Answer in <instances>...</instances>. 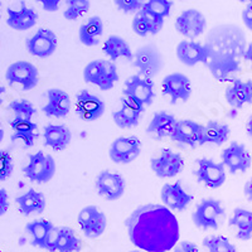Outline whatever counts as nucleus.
<instances>
[{
	"mask_svg": "<svg viewBox=\"0 0 252 252\" xmlns=\"http://www.w3.org/2000/svg\"><path fill=\"white\" fill-rule=\"evenodd\" d=\"M129 240L145 252H168L179 242V222L163 204H144L125 220Z\"/></svg>",
	"mask_w": 252,
	"mask_h": 252,
	"instance_id": "1",
	"label": "nucleus"
},
{
	"mask_svg": "<svg viewBox=\"0 0 252 252\" xmlns=\"http://www.w3.org/2000/svg\"><path fill=\"white\" fill-rule=\"evenodd\" d=\"M83 81L97 86L101 91H109L119 81L118 67L110 60H94L83 68Z\"/></svg>",
	"mask_w": 252,
	"mask_h": 252,
	"instance_id": "2",
	"label": "nucleus"
},
{
	"mask_svg": "<svg viewBox=\"0 0 252 252\" xmlns=\"http://www.w3.org/2000/svg\"><path fill=\"white\" fill-rule=\"evenodd\" d=\"M123 94L126 100L135 103L136 106L145 111L146 107H149L154 102V82L152 78L144 77L139 73L132 75L125 81Z\"/></svg>",
	"mask_w": 252,
	"mask_h": 252,
	"instance_id": "3",
	"label": "nucleus"
},
{
	"mask_svg": "<svg viewBox=\"0 0 252 252\" xmlns=\"http://www.w3.org/2000/svg\"><path fill=\"white\" fill-rule=\"evenodd\" d=\"M224 216L226 212L222 202L215 198H204L195 207L192 215V220L194 226L202 231L218 229Z\"/></svg>",
	"mask_w": 252,
	"mask_h": 252,
	"instance_id": "4",
	"label": "nucleus"
},
{
	"mask_svg": "<svg viewBox=\"0 0 252 252\" xmlns=\"http://www.w3.org/2000/svg\"><path fill=\"white\" fill-rule=\"evenodd\" d=\"M56 160L42 150L28 155V164L23 168V174L33 183H48L56 174Z\"/></svg>",
	"mask_w": 252,
	"mask_h": 252,
	"instance_id": "5",
	"label": "nucleus"
},
{
	"mask_svg": "<svg viewBox=\"0 0 252 252\" xmlns=\"http://www.w3.org/2000/svg\"><path fill=\"white\" fill-rule=\"evenodd\" d=\"M5 80L9 86H19L22 91H31L39 82V72L33 63L17 61L6 68Z\"/></svg>",
	"mask_w": 252,
	"mask_h": 252,
	"instance_id": "6",
	"label": "nucleus"
},
{
	"mask_svg": "<svg viewBox=\"0 0 252 252\" xmlns=\"http://www.w3.org/2000/svg\"><path fill=\"white\" fill-rule=\"evenodd\" d=\"M208 67L213 78L220 82H232L237 80V75L240 73V61L231 53H220L213 52L212 57L206 64Z\"/></svg>",
	"mask_w": 252,
	"mask_h": 252,
	"instance_id": "7",
	"label": "nucleus"
},
{
	"mask_svg": "<svg viewBox=\"0 0 252 252\" xmlns=\"http://www.w3.org/2000/svg\"><path fill=\"white\" fill-rule=\"evenodd\" d=\"M132 66L138 68L139 75L153 78L163 68V56L153 44L144 46L132 53Z\"/></svg>",
	"mask_w": 252,
	"mask_h": 252,
	"instance_id": "8",
	"label": "nucleus"
},
{
	"mask_svg": "<svg viewBox=\"0 0 252 252\" xmlns=\"http://www.w3.org/2000/svg\"><path fill=\"white\" fill-rule=\"evenodd\" d=\"M77 223L83 235L94 240L106 231L107 217L97 206H86L78 213Z\"/></svg>",
	"mask_w": 252,
	"mask_h": 252,
	"instance_id": "9",
	"label": "nucleus"
},
{
	"mask_svg": "<svg viewBox=\"0 0 252 252\" xmlns=\"http://www.w3.org/2000/svg\"><path fill=\"white\" fill-rule=\"evenodd\" d=\"M150 168L160 179H170L181 174L184 168V159L172 149H161L158 157L152 158Z\"/></svg>",
	"mask_w": 252,
	"mask_h": 252,
	"instance_id": "10",
	"label": "nucleus"
},
{
	"mask_svg": "<svg viewBox=\"0 0 252 252\" xmlns=\"http://www.w3.org/2000/svg\"><path fill=\"white\" fill-rule=\"evenodd\" d=\"M213 52L215 51L209 44L189 39L182 40L175 49L178 60L188 67H193L198 63L207 64L209 58L212 57Z\"/></svg>",
	"mask_w": 252,
	"mask_h": 252,
	"instance_id": "11",
	"label": "nucleus"
},
{
	"mask_svg": "<svg viewBox=\"0 0 252 252\" xmlns=\"http://www.w3.org/2000/svg\"><path fill=\"white\" fill-rule=\"evenodd\" d=\"M198 183H202L211 189H217L226 182V169L222 163H217L209 158H201L197 160L194 172Z\"/></svg>",
	"mask_w": 252,
	"mask_h": 252,
	"instance_id": "12",
	"label": "nucleus"
},
{
	"mask_svg": "<svg viewBox=\"0 0 252 252\" xmlns=\"http://www.w3.org/2000/svg\"><path fill=\"white\" fill-rule=\"evenodd\" d=\"M207 19L197 9H187L175 19V31L186 39L194 40L206 31Z\"/></svg>",
	"mask_w": 252,
	"mask_h": 252,
	"instance_id": "13",
	"label": "nucleus"
},
{
	"mask_svg": "<svg viewBox=\"0 0 252 252\" xmlns=\"http://www.w3.org/2000/svg\"><path fill=\"white\" fill-rule=\"evenodd\" d=\"M161 91L164 96H168L172 105L179 102H187L192 96V82L184 73L173 72L163 78Z\"/></svg>",
	"mask_w": 252,
	"mask_h": 252,
	"instance_id": "14",
	"label": "nucleus"
},
{
	"mask_svg": "<svg viewBox=\"0 0 252 252\" xmlns=\"http://www.w3.org/2000/svg\"><path fill=\"white\" fill-rule=\"evenodd\" d=\"M94 187H96V190L100 197L106 201L114 202L120 199L124 195L126 183L123 175L119 173L111 172V170H102L96 177Z\"/></svg>",
	"mask_w": 252,
	"mask_h": 252,
	"instance_id": "15",
	"label": "nucleus"
},
{
	"mask_svg": "<svg viewBox=\"0 0 252 252\" xmlns=\"http://www.w3.org/2000/svg\"><path fill=\"white\" fill-rule=\"evenodd\" d=\"M141 153V141L136 136H120L110 145L109 157L115 164H130Z\"/></svg>",
	"mask_w": 252,
	"mask_h": 252,
	"instance_id": "16",
	"label": "nucleus"
},
{
	"mask_svg": "<svg viewBox=\"0 0 252 252\" xmlns=\"http://www.w3.org/2000/svg\"><path fill=\"white\" fill-rule=\"evenodd\" d=\"M220 163L231 174H236L247 172L251 166L252 159L244 144L233 141L220 154Z\"/></svg>",
	"mask_w": 252,
	"mask_h": 252,
	"instance_id": "17",
	"label": "nucleus"
},
{
	"mask_svg": "<svg viewBox=\"0 0 252 252\" xmlns=\"http://www.w3.org/2000/svg\"><path fill=\"white\" fill-rule=\"evenodd\" d=\"M82 241L76 235L75 229L67 226L53 228L49 237L48 252H81Z\"/></svg>",
	"mask_w": 252,
	"mask_h": 252,
	"instance_id": "18",
	"label": "nucleus"
},
{
	"mask_svg": "<svg viewBox=\"0 0 252 252\" xmlns=\"http://www.w3.org/2000/svg\"><path fill=\"white\" fill-rule=\"evenodd\" d=\"M26 46L32 56L38 58H48L57 49V35L51 29L39 28L34 34L26 40Z\"/></svg>",
	"mask_w": 252,
	"mask_h": 252,
	"instance_id": "19",
	"label": "nucleus"
},
{
	"mask_svg": "<svg viewBox=\"0 0 252 252\" xmlns=\"http://www.w3.org/2000/svg\"><path fill=\"white\" fill-rule=\"evenodd\" d=\"M105 112V102L98 96L87 90H81L76 94V114L87 123H92L101 118Z\"/></svg>",
	"mask_w": 252,
	"mask_h": 252,
	"instance_id": "20",
	"label": "nucleus"
},
{
	"mask_svg": "<svg viewBox=\"0 0 252 252\" xmlns=\"http://www.w3.org/2000/svg\"><path fill=\"white\" fill-rule=\"evenodd\" d=\"M160 198L163 206L170 209L172 212H183L192 203L194 197L184 189L182 181H177L175 183L164 184L161 188Z\"/></svg>",
	"mask_w": 252,
	"mask_h": 252,
	"instance_id": "21",
	"label": "nucleus"
},
{
	"mask_svg": "<svg viewBox=\"0 0 252 252\" xmlns=\"http://www.w3.org/2000/svg\"><path fill=\"white\" fill-rule=\"evenodd\" d=\"M203 124L193 120H178L170 139L182 145L202 146V136H203Z\"/></svg>",
	"mask_w": 252,
	"mask_h": 252,
	"instance_id": "22",
	"label": "nucleus"
},
{
	"mask_svg": "<svg viewBox=\"0 0 252 252\" xmlns=\"http://www.w3.org/2000/svg\"><path fill=\"white\" fill-rule=\"evenodd\" d=\"M71 98L66 91L60 89H49L47 91V102L42 111L47 118H66L71 111Z\"/></svg>",
	"mask_w": 252,
	"mask_h": 252,
	"instance_id": "23",
	"label": "nucleus"
},
{
	"mask_svg": "<svg viewBox=\"0 0 252 252\" xmlns=\"http://www.w3.org/2000/svg\"><path fill=\"white\" fill-rule=\"evenodd\" d=\"M224 97L233 109H242L252 103V81H242L240 78L232 81L224 91Z\"/></svg>",
	"mask_w": 252,
	"mask_h": 252,
	"instance_id": "24",
	"label": "nucleus"
},
{
	"mask_svg": "<svg viewBox=\"0 0 252 252\" xmlns=\"http://www.w3.org/2000/svg\"><path fill=\"white\" fill-rule=\"evenodd\" d=\"M6 24L12 29L18 32H24L33 28L38 22V14L34 9L29 8L26 4L22 3L19 8L6 9Z\"/></svg>",
	"mask_w": 252,
	"mask_h": 252,
	"instance_id": "25",
	"label": "nucleus"
},
{
	"mask_svg": "<svg viewBox=\"0 0 252 252\" xmlns=\"http://www.w3.org/2000/svg\"><path fill=\"white\" fill-rule=\"evenodd\" d=\"M72 140V132L66 125L48 124L43 129L44 146H48L55 152H62L67 149Z\"/></svg>",
	"mask_w": 252,
	"mask_h": 252,
	"instance_id": "26",
	"label": "nucleus"
},
{
	"mask_svg": "<svg viewBox=\"0 0 252 252\" xmlns=\"http://www.w3.org/2000/svg\"><path fill=\"white\" fill-rule=\"evenodd\" d=\"M19 212L28 217L32 215H42L47 206L46 197L42 192H38L34 188L28 189L26 193L15 198Z\"/></svg>",
	"mask_w": 252,
	"mask_h": 252,
	"instance_id": "27",
	"label": "nucleus"
},
{
	"mask_svg": "<svg viewBox=\"0 0 252 252\" xmlns=\"http://www.w3.org/2000/svg\"><path fill=\"white\" fill-rule=\"evenodd\" d=\"M143 112V109L123 97L121 98L120 109L118 111L112 112V120H114L115 125L119 126L120 129H132V127L139 125Z\"/></svg>",
	"mask_w": 252,
	"mask_h": 252,
	"instance_id": "28",
	"label": "nucleus"
},
{
	"mask_svg": "<svg viewBox=\"0 0 252 252\" xmlns=\"http://www.w3.org/2000/svg\"><path fill=\"white\" fill-rule=\"evenodd\" d=\"M55 226L51 220L39 218L27 223L26 232L31 237V245L40 250H47L49 242V237Z\"/></svg>",
	"mask_w": 252,
	"mask_h": 252,
	"instance_id": "29",
	"label": "nucleus"
},
{
	"mask_svg": "<svg viewBox=\"0 0 252 252\" xmlns=\"http://www.w3.org/2000/svg\"><path fill=\"white\" fill-rule=\"evenodd\" d=\"M177 118L174 115L169 114L166 111L155 112L153 119L150 120L149 125L146 127V132L149 135H153L155 139H164L170 138L175 125H177Z\"/></svg>",
	"mask_w": 252,
	"mask_h": 252,
	"instance_id": "30",
	"label": "nucleus"
},
{
	"mask_svg": "<svg viewBox=\"0 0 252 252\" xmlns=\"http://www.w3.org/2000/svg\"><path fill=\"white\" fill-rule=\"evenodd\" d=\"M10 129L13 131L12 140L22 141L26 148H32L39 136L38 126L37 124L33 123V120L14 118L10 121Z\"/></svg>",
	"mask_w": 252,
	"mask_h": 252,
	"instance_id": "31",
	"label": "nucleus"
},
{
	"mask_svg": "<svg viewBox=\"0 0 252 252\" xmlns=\"http://www.w3.org/2000/svg\"><path fill=\"white\" fill-rule=\"evenodd\" d=\"M164 20L149 14V13L139 10L135 13V17L132 18L131 28L135 34L139 37H146V35H157L159 32L163 29Z\"/></svg>",
	"mask_w": 252,
	"mask_h": 252,
	"instance_id": "32",
	"label": "nucleus"
},
{
	"mask_svg": "<svg viewBox=\"0 0 252 252\" xmlns=\"http://www.w3.org/2000/svg\"><path fill=\"white\" fill-rule=\"evenodd\" d=\"M228 226L233 229L236 237L241 241L252 238V211L236 208L228 220Z\"/></svg>",
	"mask_w": 252,
	"mask_h": 252,
	"instance_id": "33",
	"label": "nucleus"
},
{
	"mask_svg": "<svg viewBox=\"0 0 252 252\" xmlns=\"http://www.w3.org/2000/svg\"><path fill=\"white\" fill-rule=\"evenodd\" d=\"M103 33V22L100 17L94 15L80 27L78 38L80 42L86 47H94L100 43Z\"/></svg>",
	"mask_w": 252,
	"mask_h": 252,
	"instance_id": "34",
	"label": "nucleus"
},
{
	"mask_svg": "<svg viewBox=\"0 0 252 252\" xmlns=\"http://www.w3.org/2000/svg\"><path fill=\"white\" fill-rule=\"evenodd\" d=\"M102 52L111 62H116L120 58L127 61L132 60V51L129 43L120 35H110L102 46Z\"/></svg>",
	"mask_w": 252,
	"mask_h": 252,
	"instance_id": "35",
	"label": "nucleus"
},
{
	"mask_svg": "<svg viewBox=\"0 0 252 252\" xmlns=\"http://www.w3.org/2000/svg\"><path fill=\"white\" fill-rule=\"evenodd\" d=\"M231 130L229 126L220 121L209 120L203 126V136H202V145L204 144H213V145H223L229 139Z\"/></svg>",
	"mask_w": 252,
	"mask_h": 252,
	"instance_id": "36",
	"label": "nucleus"
},
{
	"mask_svg": "<svg viewBox=\"0 0 252 252\" xmlns=\"http://www.w3.org/2000/svg\"><path fill=\"white\" fill-rule=\"evenodd\" d=\"M173 1L172 0H146L144 1V5L141 10L159 18V19L165 20L172 12Z\"/></svg>",
	"mask_w": 252,
	"mask_h": 252,
	"instance_id": "37",
	"label": "nucleus"
},
{
	"mask_svg": "<svg viewBox=\"0 0 252 252\" xmlns=\"http://www.w3.org/2000/svg\"><path fill=\"white\" fill-rule=\"evenodd\" d=\"M206 252H238L235 245L224 236H208L203 240Z\"/></svg>",
	"mask_w": 252,
	"mask_h": 252,
	"instance_id": "38",
	"label": "nucleus"
},
{
	"mask_svg": "<svg viewBox=\"0 0 252 252\" xmlns=\"http://www.w3.org/2000/svg\"><path fill=\"white\" fill-rule=\"evenodd\" d=\"M8 110L13 112L14 118L24 119V120H33L34 115L37 114V109L34 107V105L26 98L12 101L8 105Z\"/></svg>",
	"mask_w": 252,
	"mask_h": 252,
	"instance_id": "39",
	"label": "nucleus"
},
{
	"mask_svg": "<svg viewBox=\"0 0 252 252\" xmlns=\"http://www.w3.org/2000/svg\"><path fill=\"white\" fill-rule=\"evenodd\" d=\"M66 10L63 17L67 20H76L90 10V0H66Z\"/></svg>",
	"mask_w": 252,
	"mask_h": 252,
	"instance_id": "40",
	"label": "nucleus"
},
{
	"mask_svg": "<svg viewBox=\"0 0 252 252\" xmlns=\"http://www.w3.org/2000/svg\"><path fill=\"white\" fill-rule=\"evenodd\" d=\"M14 170V163L10 153L6 150H0V182L8 181L12 177Z\"/></svg>",
	"mask_w": 252,
	"mask_h": 252,
	"instance_id": "41",
	"label": "nucleus"
},
{
	"mask_svg": "<svg viewBox=\"0 0 252 252\" xmlns=\"http://www.w3.org/2000/svg\"><path fill=\"white\" fill-rule=\"evenodd\" d=\"M145 0H114L116 8L125 14L138 13L144 5Z\"/></svg>",
	"mask_w": 252,
	"mask_h": 252,
	"instance_id": "42",
	"label": "nucleus"
},
{
	"mask_svg": "<svg viewBox=\"0 0 252 252\" xmlns=\"http://www.w3.org/2000/svg\"><path fill=\"white\" fill-rule=\"evenodd\" d=\"M172 252H199V249L190 241H181L173 247Z\"/></svg>",
	"mask_w": 252,
	"mask_h": 252,
	"instance_id": "43",
	"label": "nucleus"
},
{
	"mask_svg": "<svg viewBox=\"0 0 252 252\" xmlns=\"http://www.w3.org/2000/svg\"><path fill=\"white\" fill-rule=\"evenodd\" d=\"M9 206V194L5 188H0V217L8 212Z\"/></svg>",
	"mask_w": 252,
	"mask_h": 252,
	"instance_id": "44",
	"label": "nucleus"
},
{
	"mask_svg": "<svg viewBox=\"0 0 252 252\" xmlns=\"http://www.w3.org/2000/svg\"><path fill=\"white\" fill-rule=\"evenodd\" d=\"M40 4H42V8L46 10V12L53 13L57 12L60 9V4L62 0H38Z\"/></svg>",
	"mask_w": 252,
	"mask_h": 252,
	"instance_id": "45",
	"label": "nucleus"
},
{
	"mask_svg": "<svg viewBox=\"0 0 252 252\" xmlns=\"http://www.w3.org/2000/svg\"><path fill=\"white\" fill-rule=\"evenodd\" d=\"M242 20H244V24L252 31V1L251 3H247L246 8L244 9L242 12Z\"/></svg>",
	"mask_w": 252,
	"mask_h": 252,
	"instance_id": "46",
	"label": "nucleus"
},
{
	"mask_svg": "<svg viewBox=\"0 0 252 252\" xmlns=\"http://www.w3.org/2000/svg\"><path fill=\"white\" fill-rule=\"evenodd\" d=\"M244 193L246 195V198L250 202H252V179H250L246 184H245Z\"/></svg>",
	"mask_w": 252,
	"mask_h": 252,
	"instance_id": "47",
	"label": "nucleus"
},
{
	"mask_svg": "<svg viewBox=\"0 0 252 252\" xmlns=\"http://www.w3.org/2000/svg\"><path fill=\"white\" fill-rule=\"evenodd\" d=\"M245 60L247 61V62L251 63V66H252V43H250L249 46H247L246 51H245Z\"/></svg>",
	"mask_w": 252,
	"mask_h": 252,
	"instance_id": "48",
	"label": "nucleus"
},
{
	"mask_svg": "<svg viewBox=\"0 0 252 252\" xmlns=\"http://www.w3.org/2000/svg\"><path fill=\"white\" fill-rule=\"evenodd\" d=\"M246 131H247V134H249L250 136L252 138V118L250 119L249 123L246 124Z\"/></svg>",
	"mask_w": 252,
	"mask_h": 252,
	"instance_id": "49",
	"label": "nucleus"
},
{
	"mask_svg": "<svg viewBox=\"0 0 252 252\" xmlns=\"http://www.w3.org/2000/svg\"><path fill=\"white\" fill-rule=\"evenodd\" d=\"M5 92H6V89L1 85V83H0V105L3 103V96L5 94Z\"/></svg>",
	"mask_w": 252,
	"mask_h": 252,
	"instance_id": "50",
	"label": "nucleus"
},
{
	"mask_svg": "<svg viewBox=\"0 0 252 252\" xmlns=\"http://www.w3.org/2000/svg\"><path fill=\"white\" fill-rule=\"evenodd\" d=\"M4 135H5V131H4V129H3V124L0 123V143L3 141Z\"/></svg>",
	"mask_w": 252,
	"mask_h": 252,
	"instance_id": "51",
	"label": "nucleus"
},
{
	"mask_svg": "<svg viewBox=\"0 0 252 252\" xmlns=\"http://www.w3.org/2000/svg\"><path fill=\"white\" fill-rule=\"evenodd\" d=\"M238 1H241V3H251L252 0H238Z\"/></svg>",
	"mask_w": 252,
	"mask_h": 252,
	"instance_id": "52",
	"label": "nucleus"
},
{
	"mask_svg": "<svg viewBox=\"0 0 252 252\" xmlns=\"http://www.w3.org/2000/svg\"><path fill=\"white\" fill-rule=\"evenodd\" d=\"M129 252H145V251H141V250H131V251Z\"/></svg>",
	"mask_w": 252,
	"mask_h": 252,
	"instance_id": "53",
	"label": "nucleus"
},
{
	"mask_svg": "<svg viewBox=\"0 0 252 252\" xmlns=\"http://www.w3.org/2000/svg\"><path fill=\"white\" fill-rule=\"evenodd\" d=\"M0 19H1V1H0Z\"/></svg>",
	"mask_w": 252,
	"mask_h": 252,
	"instance_id": "54",
	"label": "nucleus"
},
{
	"mask_svg": "<svg viewBox=\"0 0 252 252\" xmlns=\"http://www.w3.org/2000/svg\"><path fill=\"white\" fill-rule=\"evenodd\" d=\"M0 252H3V251H1V250H0Z\"/></svg>",
	"mask_w": 252,
	"mask_h": 252,
	"instance_id": "55",
	"label": "nucleus"
}]
</instances>
